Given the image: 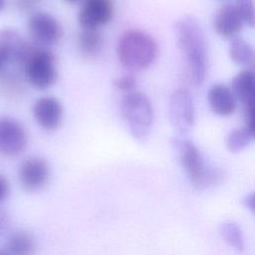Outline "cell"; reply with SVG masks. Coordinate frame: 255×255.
Masks as SVG:
<instances>
[{
	"label": "cell",
	"mask_w": 255,
	"mask_h": 255,
	"mask_svg": "<svg viewBox=\"0 0 255 255\" xmlns=\"http://www.w3.org/2000/svg\"><path fill=\"white\" fill-rule=\"evenodd\" d=\"M221 237L235 250L241 252L245 248V240L240 226L234 221H224L219 225Z\"/></svg>",
	"instance_id": "19"
},
{
	"label": "cell",
	"mask_w": 255,
	"mask_h": 255,
	"mask_svg": "<svg viewBox=\"0 0 255 255\" xmlns=\"http://www.w3.org/2000/svg\"><path fill=\"white\" fill-rule=\"evenodd\" d=\"M0 255H10V254L7 251H5V250L0 249Z\"/></svg>",
	"instance_id": "25"
},
{
	"label": "cell",
	"mask_w": 255,
	"mask_h": 255,
	"mask_svg": "<svg viewBox=\"0 0 255 255\" xmlns=\"http://www.w3.org/2000/svg\"><path fill=\"white\" fill-rule=\"evenodd\" d=\"M10 192V185L7 178L0 174V202L4 201Z\"/></svg>",
	"instance_id": "22"
},
{
	"label": "cell",
	"mask_w": 255,
	"mask_h": 255,
	"mask_svg": "<svg viewBox=\"0 0 255 255\" xmlns=\"http://www.w3.org/2000/svg\"><path fill=\"white\" fill-rule=\"evenodd\" d=\"M28 32L32 40L42 46L55 45L63 37L61 23L47 12H36L30 16Z\"/></svg>",
	"instance_id": "7"
},
{
	"label": "cell",
	"mask_w": 255,
	"mask_h": 255,
	"mask_svg": "<svg viewBox=\"0 0 255 255\" xmlns=\"http://www.w3.org/2000/svg\"><path fill=\"white\" fill-rule=\"evenodd\" d=\"M207 103L211 112L218 117H229L237 108V101L230 87L222 83L214 84L209 88Z\"/></svg>",
	"instance_id": "13"
},
{
	"label": "cell",
	"mask_w": 255,
	"mask_h": 255,
	"mask_svg": "<svg viewBox=\"0 0 255 255\" xmlns=\"http://www.w3.org/2000/svg\"><path fill=\"white\" fill-rule=\"evenodd\" d=\"M243 23L251 28L255 24V10L253 0H235L234 3Z\"/></svg>",
	"instance_id": "20"
},
{
	"label": "cell",
	"mask_w": 255,
	"mask_h": 255,
	"mask_svg": "<svg viewBox=\"0 0 255 255\" xmlns=\"http://www.w3.org/2000/svg\"><path fill=\"white\" fill-rule=\"evenodd\" d=\"M33 116L40 127L47 130H56L63 122L64 109L55 97H42L33 106Z\"/></svg>",
	"instance_id": "11"
},
{
	"label": "cell",
	"mask_w": 255,
	"mask_h": 255,
	"mask_svg": "<svg viewBox=\"0 0 255 255\" xmlns=\"http://www.w3.org/2000/svg\"><path fill=\"white\" fill-rule=\"evenodd\" d=\"M244 23L234 4L226 3L220 6L213 18L215 32L224 39H231L241 32Z\"/></svg>",
	"instance_id": "12"
},
{
	"label": "cell",
	"mask_w": 255,
	"mask_h": 255,
	"mask_svg": "<svg viewBox=\"0 0 255 255\" xmlns=\"http://www.w3.org/2000/svg\"><path fill=\"white\" fill-rule=\"evenodd\" d=\"M244 203H245V206H247L248 208H250L251 210H253L254 208V196H253V193L247 195L244 199Z\"/></svg>",
	"instance_id": "24"
},
{
	"label": "cell",
	"mask_w": 255,
	"mask_h": 255,
	"mask_svg": "<svg viewBox=\"0 0 255 255\" xmlns=\"http://www.w3.org/2000/svg\"><path fill=\"white\" fill-rule=\"evenodd\" d=\"M77 46L83 57L93 59L102 53L104 38L98 29H81L77 37Z\"/></svg>",
	"instance_id": "16"
},
{
	"label": "cell",
	"mask_w": 255,
	"mask_h": 255,
	"mask_svg": "<svg viewBox=\"0 0 255 255\" xmlns=\"http://www.w3.org/2000/svg\"><path fill=\"white\" fill-rule=\"evenodd\" d=\"M135 84L136 79L132 74H124L115 78L113 81V85L115 86V88L122 92H125V94L133 91Z\"/></svg>",
	"instance_id": "21"
},
{
	"label": "cell",
	"mask_w": 255,
	"mask_h": 255,
	"mask_svg": "<svg viewBox=\"0 0 255 255\" xmlns=\"http://www.w3.org/2000/svg\"><path fill=\"white\" fill-rule=\"evenodd\" d=\"M27 146V134L20 123L10 118L0 119V153L16 156Z\"/></svg>",
	"instance_id": "9"
},
{
	"label": "cell",
	"mask_w": 255,
	"mask_h": 255,
	"mask_svg": "<svg viewBox=\"0 0 255 255\" xmlns=\"http://www.w3.org/2000/svg\"><path fill=\"white\" fill-rule=\"evenodd\" d=\"M228 55L231 61L244 69L252 70L255 63V53L252 45L240 36L230 39Z\"/></svg>",
	"instance_id": "15"
},
{
	"label": "cell",
	"mask_w": 255,
	"mask_h": 255,
	"mask_svg": "<svg viewBox=\"0 0 255 255\" xmlns=\"http://www.w3.org/2000/svg\"><path fill=\"white\" fill-rule=\"evenodd\" d=\"M50 165L42 157L27 158L20 166L19 179L22 186L28 191L43 189L50 179Z\"/></svg>",
	"instance_id": "10"
},
{
	"label": "cell",
	"mask_w": 255,
	"mask_h": 255,
	"mask_svg": "<svg viewBox=\"0 0 255 255\" xmlns=\"http://www.w3.org/2000/svg\"><path fill=\"white\" fill-rule=\"evenodd\" d=\"M3 7H4V0H0V12L2 11Z\"/></svg>",
	"instance_id": "26"
},
{
	"label": "cell",
	"mask_w": 255,
	"mask_h": 255,
	"mask_svg": "<svg viewBox=\"0 0 255 255\" xmlns=\"http://www.w3.org/2000/svg\"><path fill=\"white\" fill-rule=\"evenodd\" d=\"M117 57L129 71H140L154 63L158 47L154 38L138 29H128L121 34L117 43Z\"/></svg>",
	"instance_id": "2"
},
{
	"label": "cell",
	"mask_w": 255,
	"mask_h": 255,
	"mask_svg": "<svg viewBox=\"0 0 255 255\" xmlns=\"http://www.w3.org/2000/svg\"><path fill=\"white\" fill-rule=\"evenodd\" d=\"M10 218L6 210L0 208V235L5 233L9 227Z\"/></svg>",
	"instance_id": "23"
},
{
	"label": "cell",
	"mask_w": 255,
	"mask_h": 255,
	"mask_svg": "<svg viewBox=\"0 0 255 255\" xmlns=\"http://www.w3.org/2000/svg\"><path fill=\"white\" fill-rule=\"evenodd\" d=\"M10 255H35L37 244L34 237L26 231L13 233L7 243Z\"/></svg>",
	"instance_id": "18"
},
{
	"label": "cell",
	"mask_w": 255,
	"mask_h": 255,
	"mask_svg": "<svg viewBox=\"0 0 255 255\" xmlns=\"http://www.w3.org/2000/svg\"><path fill=\"white\" fill-rule=\"evenodd\" d=\"M21 63L29 83L38 90H47L58 80L55 57L46 49L29 45Z\"/></svg>",
	"instance_id": "5"
},
{
	"label": "cell",
	"mask_w": 255,
	"mask_h": 255,
	"mask_svg": "<svg viewBox=\"0 0 255 255\" xmlns=\"http://www.w3.org/2000/svg\"><path fill=\"white\" fill-rule=\"evenodd\" d=\"M169 121L178 136H184L194 126L195 107L193 98L186 89L175 90L168 104Z\"/></svg>",
	"instance_id": "6"
},
{
	"label": "cell",
	"mask_w": 255,
	"mask_h": 255,
	"mask_svg": "<svg viewBox=\"0 0 255 255\" xmlns=\"http://www.w3.org/2000/svg\"><path fill=\"white\" fill-rule=\"evenodd\" d=\"M230 89L237 103L239 102L243 108L254 107L255 78L252 70L243 69L237 73L231 81Z\"/></svg>",
	"instance_id": "14"
},
{
	"label": "cell",
	"mask_w": 255,
	"mask_h": 255,
	"mask_svg": "<svg viewBox=\"0 0 255 255\" xmlns=\"http://www.w3.org/2000/svg\"><path fill=\"white\" fill-rule=\"evenodd\" d=\"M115 14L112 0H85L78 13L81 29H98L110 23Z\"/></svg>",
	"instance_id": "8"
},
{
	"label": "cell",
	"mask_w": 255,
	"mask_h": 255,
	"mask_svg": "<svg viewBox=\"0 0 255 255\" xmlns=\"http://www.w3.org/2000/svg\"><path fill=\"white\" fill-rule=\"evenodd\" d=\"M120 110L131 136L144 141L151 132L154 119L149 99L140 92L126 93L122 98Z\"/></svg>",
	"instance_id": "4"
},
{
	"label": "cell",
	"mask_w": 255,
	"mask_h": 255,
	"mask_svg": "<svg viewBox=\"0 0 255 255\" xmlns=\"http://www.w3.org/2000/svg\"><path fill=\"white\" fill-rule=\"evenodd\" d=\"M65 1L70 2V3H75V2H78V1H80V0H65Z\"/></svg>",
	"instance_id": "27"
},
{
	"label": "cell",
	"mask_w": 255,
	"mask_h": 255,
	"mask_svg": "<svg viewBox=\"0 0 255 255\" xmlns=\"http://www.w3.org/2000/svg\"><path fill=\"white\" fill-rule=\"evenodd\" d=\"M254 139V128L243 125L241 127L231 129L225 138L226 148L232 152L237 153L245 149Z\"/></svg>",
	"instance_id": "17"
},
{
	"label": "cell",
	"mask_w": 255,
	"mask_h": 255,
	"mask_svg": "<svg viewBox=\"0 0 255 255\" xmlns=\"http://www.w3.org/2000/svg\"><path fill=\"white\" fill-rule=\"evenodd\" d=\"M173 31L190 81L195 86L202 85L207 75L208 56L206 38L200 23L195 17L184 15L176 20Z\"/></svg>",
	"instance_id": "1"
},
{
	"label": "cell",
	"mask_w": 255,
	"mask_h": 255,
	"mask_svg": "<svg viewBox=\"0 0 255 255\" xmlns=\"http://www.w3.org/2000/svg\"><path fill=\"white\" fill-rule=\"evenodd\" d=\"M173 146L177 150L180 163L192 185L198 189L215 186L225 180L226 174L219 167L207 166L198 147L185 136H176Z\"/></svg>",
	"instance_id": "3"
}]
</instances>
